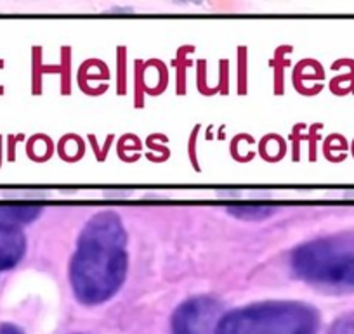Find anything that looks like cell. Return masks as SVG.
I'll list each match as a JSON object with an SVG mask.
<instances>
[{"label":"cell","instance_id":"1","mask_svg":"<svg viewBox=\"0 0 354 334\" xmlns=\"http://www.w3.org/2000/svg\"><path fill=\"white\" fill-rule=\"evenodd\" d=\"M127 267V234L122 218L113 211L94 215L78 236L70 264L75 298L87 306L108 302L124 284Z\"/></svg>","mask_w":354,"mask_h":334},{"label":"cell","instance_id":"2","mask_svg":"<svg viewBox=\"0 0 354 334\" xmlns=\"http://www.w3.org/2000/svg\"><path fill=\"white\" fill-rule=\"evenodd\" d=\"M294 274L326 293H354V237H319L294 250Z\"/></svg>","mask_w":354,"mask_h":334},{"label":"cell","instance_id":"3","mask_svg":"<svg viewBox=\"0 0 354 334\" xmlns=\"http://www.w3.org/2000/svg\"><path fill=\"white\" fill-rule=\"evenodd\" d=\"M319 313L304 302H262L231 310L216 334H316Z\"/></svg>","mask_w":354,"mask_h":334},{"label":"cell","instance_id":"4","mask_svg":"<svg viewBox=\"0 0 354 334\" xmlns=\"http://www.w3.org/2000/svg\"><path fill=\"white\" fill-rule=\"evenodd\" d=\"M221 310L212 296H193L174 310L170 334H216Z\"/></svg>","mask_w":354,"mask_h":334},{"label":"cell","instance_id":"5","mask_svg":"<svg viewBox=\"0 0 354 334\" xmlns=\"http://www.w3.org/2000/svg\"><path fill=\"white\" fill-rule=\"evenodd\" d=\"M26 253V237L21 229L0 227V274L15 268Z\"/></svg>","mask_w":354,"mask_h":334},{"label":"cell","instance_id":"6","mask_svg":"<svg viewBox=\"0 0 354 334\" xmlns=\"http://www.w3.org/2000/svg\"><path fill=\"white\" fill-rule=\"evenodd\" d=\"M42 213V206L35 203H4L0 204V227L19 229Z\"/></svg>","mask_w":354,"mask_h":334},{"label":"cell","instance_id":"7","mask_svg":"<svg viewBox=\"0 0 354 334\" xmlns=\"http://www.w3.org/2000/svg\"><path fill=\"white\" fill-rule=\"evenodd\" d=\"M233 217L243 218V220H262L277 211V208L268 206V204H236V206L227 208Z\"/></svg>","mask_w":354,"mask_h":334},{"label":"cell","instance_id":"8","mask_svg":"<svg viewBox=\"0 0 354 334\" xmlns=\"http://www.w3.org/2000/svg\"><path fill=\"white\" fill-rule=\"evenodd\" d=\"M326 334H354V312L340 315Z\"/></svg>","mask_w":354,"mask_h":334},{"label":"cell","instance_id":"9","mask_svg":"<svg viewBox=\"0 0 354 334\" xmlns=\"http://www.w3.org/2000/svg\"><path fill=\"white\" fill-rule=\"evenodd\" d=\"M0 334H25V331L19 326L11 322H2L0 324Z\"/></svg>","mask_w":354,"mask_h":334}]
</instances>
